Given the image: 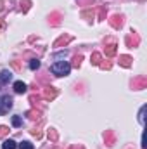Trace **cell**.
Here are the masks:
<instances>
[{"instance_id":"1","label":"cell","mask_w":147,"mask_h":149,"mask_svg":"<svg viewBox=\"0 0 147 149\" xmlns=\"http://www.w3.org/2000/svg\"><path fill=\"white\" fill-rule=\"evenodd\" d=\"M50 71L57 76H68L69 71H71V64L66 63V61H59V63H54L50 66Z\"/></svg>"},{"instance_id":"2","label":"cell","mask_w":147,"mask_h":149,"mask_svg":"<svg viewBox=\"0 0 147 149\" xmlns=\"http://www.w3.org/2000/svg\"><path fill=\"white\" fill-rule=\"evenodd\" d=\"M10 108H12V97H9V95H2V97H0V114L9 113Z\"/></svg>"},{"instance_id":"3","label":"cell","mask_w":147,"mask_h":149,"mask_svg":"<svg viewBox=\"0 0 147 149\" xmlns=\"http://www.w3.org/2000/svg\"><path fill=\"white\" fill-rule=\"evenodd\" d=\"M26 88H28V87H26L24 81H16V83H14V90H16V94H24Z\"/></svg>"},{"instance_id":"4","label":"cell","mask_w":147,"mask_h":149,"mask_svg":"<svg viewBox=\"0 0 147 149\" xmlns=\"http://www.w3.org/2000/svg\"><path fill=\"white\" fill-rule=\"evenodd\" d=\"M10 78H12V73H10L9 70H3V71L0 73V83H7Z\"/></svg>"},{"instance_id":"5","label":"cell","mask_w":147,"mask_h":149,"mask_svg":"<svg viewBox=\"0 0 147 149\" xmlns=\"http://www.w3.org/2000/svg\"><path fill=\"white\" fill-rule=\"evenodd\" d=\"M16 142L12 141V139H7V141H3V144H2V149H16Z\"/></svg>"},{"instance_id":"6","label":"cell","mask_w":147,"mask_h":149,"mask_svg":"<svg viewBox=\"0 0 147 149\" xmlns=\"http://www.w3.org/2000/svg\"><path fill=\"white\" fill-rule=\"evenodd\" d=\"M55 94H57V90H55L54 87H47V90H45V97H47V99L55 97Z\"/></svg>"},{"instance_id":"7","label":"cell","mask_w":147,"mask_h":149,"mask_svg":"<svg viewBox=\"0 0 147 149\" xmlns=\"http://www.w3.org/2000/svg\"><path fill=\"white\" fill-rule=\"evenodd\" d=\"M19 149H35V148H33V144H31V142H28V141H23V142L19 144Z\"/></svg>"},{"instance_id":"8","label":"cell","mask_w":147,"mask_h":149,"mask_svg":"<svg viewBox=\"0 0 147 149\" xmlns=\"http://www.w3.org/2000/svg\"><path fill=\"white\" fill-rule=\"evenodd\" d=\"M12 125H14V127H21V125H23L21 116H12Z\"/></svg>"},{"instance_id":"9","label":"cell","mask_w":147,"mask_h":149,"mask_svg":"<svg viewBox=\"0 0 147 149\" xmlns=\"http://www.w3.org/2000/svg\"><path fill=\"white\" fill-rule=\"evenodd\" d=\"M146 106H142V108H140V113H139V121H140V123H142V125H144V114H146Z\"/></svg>"},{"instance_id":"10","label":"cell","mask_w":147,"mask_h":149,"mask_svg":"<svg viewBox=\"0 0 147 149\" xmlns=\"http://www.w3.org/2000/svg\"><path fill=\"white\" fill-rule=\"evenodd\" d=\"M30 68H31L33 71H35V70H38V68H40V61H38V59H33V61L30 63Z\"/></svg>"},{"instance_id":"11","label":"cell","mask_w":147,"mask_h":149,"mask_svg":"<svg viewBox=\"0 0 147 149\" xmlns=\"http://www.w3.org/2000/svg\"><path fill=\"white\" fill-rule=\"evenodd\" d=\"M92 63H94V64H99V63H101V54L95 52V54L92 56Z\"/></svg>"},{"instance_id":"12","label":"cell","mask_w":147,"mask_h":149,"mask_svg":"<svg viewBox=\"0 0 147 149\" xmlns=\"http://www.w3.org/2000/svg\"><path fill=\"white\" fill-rule=\"evenodd\" d=\"M116 52V45H109V49L106 50V56H112Z\"/></svg>"},{"instance_id":"13","label":"cell","mask_w":147,"mask_h":149,"mask_svg":"<svg viewBox=\"0 0 147 149\" xmlns=\"http://www.w3.org/2000/svg\"><path fill=\"white\" fill-rule=\"evenodd\" d=\"M128 61H130V57H126V56H123V57H121V64H123V66H128V64H130Z\"/></svg>"},{"instance_id":"14","label":"cell","mask_w":147,"mask_h":149,"mask_svg":"<svg viewBox=\"0 0 147 149\" xmlns=\"http://www.w3.org/2000/svg\"><path fill=\"white\" fill-rule=\"evenodd\" d=\"M7 132H9V128H7V127H0V137H3Z\"/></svg>"}]
</instances>
